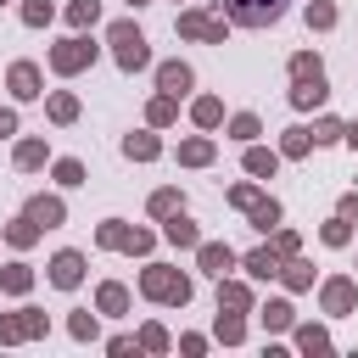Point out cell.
I'll use <instances>...</instances> for the list:
<instances>
[{
  "label": "cell",
  "mask_w": 358,
  "mask_h": 358,
  "mask_svg": "<svg viewBox=\"0 0 358 358\" xmlns=\"http://www.w3.org/2000/svg\"><path fill=\"white\" fill-rule=\"evenodd\" d=\"M140 291H145L151 302H168V308H185V302H190V280H185L179 268H168V263H151V268L140 274Z\"/></svg>",
  "instance_id": "1"
},
{
  "label": "cell",
  "mask_w": 358,
  "mask_h": 358,
  "mask_svg": "<svg viewBox=\"0 0 358 358\" xmlns=\"http://www.w3.org/2000/svg\"><path fill=\"white\" fill-rule=\"evenodd\" d=\"M106 39H112V56H117V67H123V73H140V67L151 62L145 34H140L134 22H112V34H106Z\"/></svg>",
  "instance_id": "2"
},
{
  "label": "cell",
  "mask_w": 358,
  "mask_h": 358,
  "mask_svg": "<svg viewBox=\"0 0 358 358\" xmlns=\"http://www.w3.org/2000/svg\"><path fill=\"white\" fill-rule=\"evenodd\" d=\"M224 11H229V22H241V28H268V22L285 11V0H224Z\"/></svg>",
  "instance_id": "3"
},
{
  "label": "cell",
  "mask_w": 358,
  "mask_h": 358,
  "mask_svg": "<svg viewBox=\"0 0 358 358\" xmlns=\"http://www.w3.org/2000/svg\"><path fill=\"white\" fill-rule=\"evenodd\" d=\"M90 62H95V45H90L84 34H73V39H62V45L50 50V67H56V73H84Z\"/></svg>",
  "instance_id": "4"
},
{
  "label": "cell",
  "mask_w": 358,
  "mask_h": 358,
  "mask_svg": "<svg viewBox=\"0 0 358 358\" xmlns=\"http://www.w3.org/2000/svg\"><path fill=\"white\" fill-rule=\"evenodd\" d=\"M95 241L112 246V252H151V235H145V229H129V224H117V218H106Z\"/></svg>",
  "instance_id": "5"
},
{
  "label": "cell",
  "mask_w": 358,
  "mask_h": 358,
  "mask_svg": "<svg viewBox=\"0 0 358 358\" xmlns=\"http://www.w3.org/2000/svg\"><path fill=\"white\" fill-rule=\"evenodd\" d=\"M179 34H185V39L224 45V22H218V17H207V11H185V17H179Z\"/></svg>",
  "instance_id": "6"
},
{
  "label": "cell",
  "mask_w": 358,
  "mask_h": 358,
  "mask_svg": "<svg viewBox=\"0 0 358 358\" xmlns=\"http://www.w3.org/2000/svg\"><path fill=\"white\" fill-rule=\"evenodd\" d=\"M196 263H201V274H213V280H224V274L235 268V252H229L224 241H201V246H196Z\"/></svg>",
  "instance_id": "7"
},
{
  "label": "cell",
  "mask_w": 358,
  "mask_h": 358,
  "mask_svg": "<svg viewBox=\"0 0 358 358\" xmlns=\"http://www.w3.org/2000/svg\"><path fill=\"white\" fill-rule=\"evenodd\" d=\"M78 280H84V257H78V252H56V257H50V285L73 291Z\"/></svg>",
  "instance_id": "8"
},
{
  "label": "cell",
  "mask_w": 358,
  "mask_h": 358,
  "mask_svg": "<svg viewBox=\"0 0 358 358\" xmlns=\"http://www.w3.org/2000/svg\"><path fill=\"white\" fill-rule=\"evenodd\" d=\"M319 296H324V313H352V302H358V285L336 274V280H324V291H319Z\"/></svg>",
  "instance_id": "9"
},
{
  "label": "cell",
  "mask_w": 358,
  "mask_h": 358,
  "mask_svg": "<svg viewBox=\"0 0 358 358\" xmlns=\"http://www.w3.org/2000/svg\"><path fill=\"white\" fill-rule=\"evenodd\" d=\"M190 84H196V78H190V67H185V62H162V67H157V90H162V95H173V101H179Z\"/></svg>",
  "instance_id": "10"
},
{
  "label": "cell",
  "mask_w": 358,
  "mask_h": 358,
  "mask_svg": "<svg viewBox=\"0 0 358 358\" xmlns=\"http://www.w3.org/2000/svg\"><path fill=\"white\" fill-rule=\"evenodd\" d=\"M11 95H17V101L45 95V90H39V67H34V62H11Z\"/></svg>",
  "instance_id": "11"
},
{
  "label": "cell",
  "mask_w": 358,
  "mask_h": 358,
  "mask_svg": "<svg viewBox=\"0 0 358 358\" xmlns=\"http://www.w3.org/2000/svg\"><path fill=\"white\" fill-rule=\"evenodd\" d=\"M324 95H330V90H324V73H308V78H296V90H291V106L308 112V106H324Z\"/></svg>",
  "instance_id": "12"
},
{
  "label": "cell",
  "mask_w": 358,
  "mask_h": 358,
  "mask_svg": "<svg viewBox=\"0 0 358 358\" xmlns=\"http://www.w3.org/2000/svg\"><path fill=\"white\" fill-rule=\"evenodd\" d=\"M241 263H246V274H257V280H274V274H280V263H285V257H280V252H274V246H257V252H246V257H241Z\"/></svg>",
  "instance_id": "13"
},
{
  "label": "cell",
  "mask_w": 358,
  "mask_h": 358,
  "mask_svg": "<svg viewBox=\"0 0 358 358\" xmlns=\"http://www.w3.org/2000/svg\"><path fill=\"white\" fill-rule=\"evenodd\" d=\"M28 218H34V224H45V229H56V224L67 218V207H62L56 196H34V201H28Z\"/></svg>",
  "instance_id": "14"
},
{
  "label": "cell",
  "mask_w": 358,
  "mask_h": 358,
  "mask_svg": "<svg viewBox=\"0 0 358 358\" xmlns=\"http://www.w3.org/2000/svg\"><path fill=\"white\" fill-rule=\"evenodd\" d=\"M162 235H168L173 246H201V229H196L185 213H168V229H162Z\"/></svg>",
  "instance_id": "15"
},
{
  "label": "cell",
  "mask_w": 358,
  "mask_h": 358,
  "mask_svg": "<svg viewBox=\"0 0 358 358\" xmlns=\"http://www.w3.org/2000/svg\"><path fill=\"white\" fill-rule=\"evenodd\" d=\"M274 168H280V157H274V151L246 145V173H252V179H274Z\"/></svg>",
  "instance_id": "16"
},
{
  "label": "cell",
  "mask_w": 358,
  "mask_h": 358,
  "mask_svg": "<svg viewBox=\"0 0 358 358\" xmlns=\"http://www.w3.org/2000/svg\"><path fill=\"white\" fill-rule=\"evenodd\" d=\"M28 285H34V268H28V263H6V268H0V291H11V296H22Z\"/></svg>",
  "instance_id": "17"
},
{
  "label": "cell",
  "mask_w": 358,
  "mask_h": 358,
  "mask_svg": "<svg viewBox=\"0 0 358 358\" xmlns=\"http://www.w3.org/2000/svg\"><path fill=\"white\" fill-rule=\"evenodd\" d=\"M218 308L246 313V308H252V291H246V285H235V280H218Z\"/></svg>",
  "instance_id": "18"
},
{
  "label": "cell",
  "mask_w": 358,
  "mask_h": 358,
  "mask_svg": "<svg viewBox=\"0 0 358 358\" xmlns=\"http://www.w3.org/2000/svg\"><path fill=\"white\" fill-rule=\"evenodd\" d=\"M162 145H157V134H129L123 140V157H134V162H151Z\"/></svg>",
  "instance_id": "19"
},
{
  "label": "cell",
  "mask_w": 358,
  "mask_h": 358,
  "mask_svg": "<svg viewBox=\"0 0 358 358\" xmlns=\"http://www.w3.org/2000/svg\"><path fill=\"white\" fill-rule=\"evenodd\" d=\"M246 213H252V224H257V229H274V224H280V201H274V196H257Z\"/></svg>",
  "instance_id": "20"
},
{
  "label": "cell",
  "mask_w": 358,
  "mask_h": 358,
  "mask_svg": "<svg viewBox=\"0 0 358 358\" xmlns=\"http://www.w3.org/2000/svg\"><path fill=\"white\" fill-rule=\"evenodd\" d=\"M6 241H11V246H34V241H39V224L22 213V218H11V224H6Z\"/></svg>",
  "instance_id": "21"
},
{
  "label": "cell",
  "mask_w": 358,
  "mask_h": 358,
  "mask_svg": "<svg viewBox=\"0 0 358 358\" xmlns=\"http://www.w3.org/2000/svg\"><path fill=\"white\" fill-rule=\"evenodd\" d=\"M280 274H285V285H291V291H308V285H313V268H308L302 257H285V263H280Z\"/></svg>",
  "instance_id": "22"
},
{
  "label": "cell",
  "mask_w": 358,
  "mask_h": 358,
  "mask_svg": "<svg viewBox=\"0 0 358 358\" xmlns=\"http://www.w3.org/2000/svg\"><path fill=\"white\" fill-rule=\"evenodd\" d=\"M95 302H101V313H123V308H129V291H123L117 280H106V285L95 291Z\"/></svg>",
  "instance_id": "23"
},
{
  "label": "cell",
  "mask_w": 358,
  "mask_h": 358,
  "mask_svg": "<svg viewBox=\"0 0 358 358\" xmlns=\"http://www.w3.org/2000/svg\"><path fill=\"white\" fill-rule=\"evenodd\" d=\"M190 117H196V123H201V129H218V123H224V106H218V101H213V95H201V101H196V106H190Z\"/></svg>",
  "instance_id": "24"
},
{
  "label": "cell",
  "mask_w": 358,
  "mask_h": 358,
  "mask_svg": "<svg viewBox=\"0 0 358 358\" xmlns=\"http://www.w3.org/2000/svg\"><path fill=\"white\" fill-rule=\"evenodd\" d=\"M179 162L207 168V162H213V140H185V145H179Z\"/></svg>",
  "instance_id": "25"
},
{
  "label": "cell",
  "mask_w": 358,
  "mask_h": 358,
  "mask_svg": "<svg viewBox=\"0 0 358 358\" xmlns=\"http://www.w3.org/2000/svg\"><path fill=\"white\" fill-rule=\"evenodd\" d=\"M263 330H291V302H263Z\"/></svg>",
  "instance_id": "26"
},
{
  "label": "cell",
  "mask_w": 358,
  "mask_h": 358,
  "mask_svg": "<svg viewBox=\"0 0 358 358\" xmlns=\"http://www.w3.org/2000/svg\"><path fill=\"white\" fill-rule=\"evenodd\" d=\"M218 341H246V324H241V313H229V308H218Z\"/></svg>",
  "instance_id": "27"
},
{
  "label": "cell",
  "mask_w": 358,
  "mask_h": 358,
  "mask_svg": "<svg viewBox=\"0 0 358 358\" xmlns=\"http://www.w3.org/2000/svg\"><path fill=\"white\" fill-rule=\"evenodd\" d=\"M50 117H56V123H73V117H78V95L56 90V95H50Z\"/></svg>",
  "instance_id": "28"
},
{
  "label": "cell",
  "mask_w": 358,
  "mask_h": 358,
  "mask_svg": "<svg viewBox=\"0 0 358 358\" xmlns=\"http://www.w3.org/2000/svg\"><path fill=\"white\" fill-rule=\"evenodd\" d=\"M257 129H263V123H257L252 112H235V117H229V140H246V145H252V140H257Z\"/></svg>",
  "instance_id": "29"
},
{
  "label": "cell",
  "mask_w": 358,
  "mask_h": 358,
  "mask_svg": "<svg viewBox=\"0 0 358 358\" xmlns=\"http://www.w3.org/2000/svg\"><path fill=\"white\" fill-rule=\"evenodd\" d=\"M308 145H313V134H308V129H285V140H280V157H308Z\"/></svg>",
  "instance_id": "30"
},
{
  "label": "cell",
  "mask_w": 358,
  "mask_h": 358,
  "mask_svg": "<svg viewBox=\"0 0 358 358\" xmlns=\"http://www.w3.org/2000/svg\"><path fill=\"white\" fill-rule=\"evenodd\" d=\"M296 347H302V352H330V336H324L319 324H302V330H296Z\"/></svg>",
  "instance_id": "31"
},
{
  "label": "cell",
  "mask_w": 358,
  "mask_h": 358,
  "mask_svg": "<svg viewBox=\"0 0 358 358\" xmlns=\"http://www.w3.org/2000/svg\"><path fill=\"white\" fill-rule=\"evenodd\" d=\"M95 17H101V0H73V6H67V22H73V28H90Z\"/></svg>",
  "instance_id": "32"
},
{
  "label": "cell",
  "mask_w": 358,
  "mask_h": 358,
  "mask_svg": "<svg viewBox=\"0 0 358 358\" xmlns=\"http://www.w3.org/2000/svg\"><path fill=\"white\" fill-rule=\"evenodd\" d=\"M50 17H56V6H50V0H22V22H28V28H45Z\"/></svg>",
  "instance_id": "33"
},
{
  "label": "cell",
  "mask_w": 358,
  "mask_h": 358,
  "mask_svg": "<svg viewBox=\"0 0 358 358\" xmlns=\"http://www.w3.org/2000/svg\"><path fill=\"white\" fill-rule=\"evenodd\" d=\"M17 168H45V140H22L17 145Z\"/></svg>",
  "instance_id": "34"
},
{
  "label": "cell",
  "mask_w": 358,
  "mask_h": 358,
  "mask_svg": "<svg viewBox=\"0 0 358 358\" xmlns=\"http://www.w3.org/2000/svg\"><path fill=\"white\" fill-rule=\"evenodd\" d=\"M56 185H67V190L84 185V162H78V157H62V162H56Z\"/></svg>",
  "instance_id": "35"
},
{
  "label": "cell",
  "mask_w": 358,
  "mask_h": 358,
  "mask_svg": "<svg viewBox=\"0 0 358 358\" xmlns=\"http://www.w3.org/2000/svg\"><path fill=\"white\" fill-rule=\"evenodd\" d=\"M347 241H352V218H341V213H336V218L324 224V246H347Z\"/></svg>",
  "instance_id": "36"
},
{
  "label": "cell",
  "mask_w": 358,
  "mask_h": 358,
  "mask_svg": "<svg viewBox=\"0 0 358 358\" xmlns=\"http://www.w3.org/2000/svg\"><path fill=\"white\" fill-rule=\"evenodd\" d=\"M308 28H336V6L330 0H313L308 6Z\"/></svg>",
  "instance_id": "37"
},
{
  "label": "cell",
  "mask_w": 358,
  "mask_h": 358,
  "mask_svg": "<svg viewBox=\"0 0 358 358\" xmlns=\"http://www.w3.org/2000/svg\"><path fill=\"white\" fill-rule=\"evenodd\" d=\"M134 347H145V352H162V347H168V330H162V324H145Z\"/></svg>",
  "instance_id": "38"
},
{
  "label": "cell",
  "mask_w": 358,
  "mask_h": 358,
  "mask_svg": "<svg viewBox=\"0 0 358 358\" xmlns=\"http://www.w3.org/2000/svg\"><path fill=\"white\" fill-rule=\"evenodd\" d=\"M145 117H151V123H157V129H162V123H173V95H157V101H151V112H145Z\"/></svg>",
  "instance_id": "39"
},
{
  "label": "cell",
  "mask_w": 358,
  "mask_h": 358,
  "mask_svg": "<svg viewBox=\"0 0 358 358\" xmlns=\"http://www.w3.org/2000/svg\"><path fill=\"white\" fill-rule=\"evenodd\" d=\"M330 140H341V123L336 117H319L313 123V145H330Z\"/></svg>",
  "instance_id": "40"
},
{
  "label": "cell",
  "mask_w": 358,
  "mask_h": 358,
  "mask_svg": "<svg viewBox=\"0 0 358 358\" xmlns=\"http://www.w3.org/2000/svg\"><path fill=\"white\" fill-rule=\"evenodd\" d=\"M151 213H157V218L179 213V190H157V196H151Z\"/></svg>",
  "instance_id": "41"
},
{
  "label": "cell",
  "mask_w": 358,
  "mask_h": 358,
  "mask_svg": "<svg viewBox=\"0 0 358 358\" xmlns=\"http://www.w3.org/2000/svg\"><path fill=\"white\" fill-rule=\"evenodd\" d=\"M67 330H73L78 341H95V313H73V319H67Z\"/></svg>",
  "instance_id": "42"
},
{
  "label": "cell",
  "mask_w": 358,
  "mask_h": 358,
  "mask_svg": "<svg viewBox=\"0 0 358 358\" xmlns=\"http://www.w3.org/2000/svg\"><path fill=\"white\" fill-rule=\"evenodd\" d=\"M308 73H324V67H319V56H308V50H302V56H291V78H308Z\"/></svg>",
  "instance_id": "43"
},
{
  "label": "cell",
  "mask_w": 358,
  "mask_h": 358,
  "mask_svg": "<svg viewBox=\"0 0 358 358\" xmlns=\"http://www.w3.org/2000/svg\"><path fill=\"white\" fill-rule=\"evenodd\" d=\"M257 196H263V190H257V185H229V201H235V207H252V201H257Z\"/></svg>",
  "instance_id": "44"
},
{
  "label": "cell",
  "mask_w": 358,
  "mask_h": 358,
  "mask_svg": "<svg viewBox=\"0 0 358 358\" xmlns=\"http://www.w3.org/2000/svg\"><path fill=\"white\" fill-rule=\"evenodd\" d=\"M0 341H28V330H22V313H17V319H0Z\"/></svg>",
  "instance_id": "45"
},
{
  "label": "cell",
  "mask_w": 358,
  "mask_h": 358,
  "mask_svg": "<svg viewBox=\"0 0 358 358\" xmlns=\"http://www.w3.org/2000/svg\"><path fill=\"white\" fill-rule=\"evenodd\" d=\"M274 252H280V257H296V235L280 229V235H274Z\"/></svg>",
  "instance_id": "46"
},
{
  "label": "cell",
  "mask_w": 358,
  "mask_h": 358,
  "mask_svg": "<svg viewBox=\"0 0 358 358\" xmlns=\"http://www.w3.org/2000/svg\"><path fill=\"white\" fill-rule=\"evenodd\" d=\"M6 134H17V112H0V140Z\"/></svg>",
  "instance_id": "47"
},
{
  "label": "cell",
  "mask_w": 358,
  "mask_h": 358,
  "mask_svg": "<svg viewBox=\"0 0 358 358\" xmlns=\"http://www.w3.org/2000/svg\"><path fill=\"white\" fill-rule=\"evenodd\" d=\"M341 218H358V196H341Z\"/></svg>",
  "instance_id": "48"
},
{
  "label": "cell",
  "mask_w": 358,
  "mask_h": 358,
  "mask_svg": "<svg viewBox=\"0 0 358 358\" xmlns=\"http://www.w3.org/2000/svg\"><path fill=\"white\" fill-rule=\"evenodd\" d=\"M341 140H347V145L358 151V123H347V129H341Z\"/></svg>",
  "instance_id": "49"
},
{
  "label": "cell",
  "mask_w": 358,
  "mask_h": 358,
  "mask_svg": "<svg viewBox=\"0 0 358 358\" xmlns=\"http://www.w3.org/2000/svg\"><path fill=\"white\" fill-rule=\"evenodd\" d=\"M129 6H145V0H129Z\"/></svg>",
  "instance_id": "50"
},
{
  "label": "cell",
  "mask_w": 358,
  "mask_h": 358,
  "mask_svg": "<svg viewBox=\"0 0 358 358\" xmlns=\"http://www.w3.org/2000/svg\"><path fill=\"white\" fill-rule=\"evenodd\" d=\"M0 6H6V0H0Z\"/></svg>",
  "instance_id": "51"
}]
</instances>
